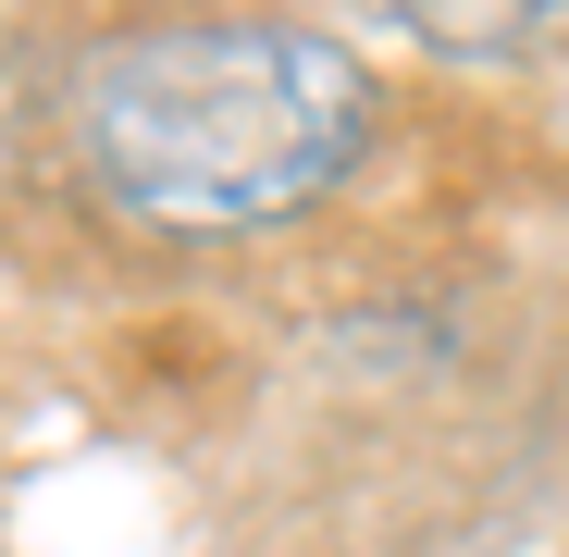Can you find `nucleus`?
<instances>
[{
	"mask_svg": "<svg viewBox=\"0 0 569 557\" xmlns=\"http://www.w3.org/2000/svg\"><path fill=\"white\" fill-rule=\"evenodd\" d=\"M371 137V74L322 26H149L74 74V149L112 211L161 236H248L310 211Z\"/></svg>",
	"mask_w": 569,
	"mask_h": 557,
	"instance_id": "f257e3e1",
	"label": "nucleus"
},
{
	"mask_svg": "<svg viewBox=\"0 0 569 557\" xmlns=\"http://www.w3.org/2000/svg\"><path fill=\"white\" fill-rule=\"evenodd\" d=\"M385 13L446 62H520V50L569 38V0H385Z\"/></svg>",
	"mask_w": 569,
	"mask_h": 557,
	"instance_id": "f03ea898",
	"label": "nucleus"
}]
</instances>
